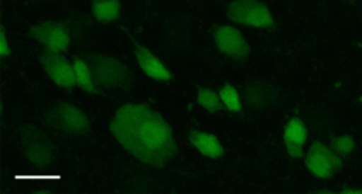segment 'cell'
I'll return each instance as SVG.
<instances>
[{
  "mask_svg": "<svg viewBox=\"0 0 362 194\" xmlns=\"http://www.w3.org/2000/svg\"><path fill=\"white\" fill-rule=\"evenodd\" d=\"M90 13L98 23H112L120 16V0H92Z\"/></svg>",
  "mask_w": 362,
  "mask_h": 194,
  "instance_id": "17",
  "label": "cell"
},
{
  "mask_svg": "<svg viewBox=\"0 0 362 194\" xmlns=\"http://www.w3.org/2000/svg\"><path fill=\"white\" fill-rule=\"evenodd\" d=\"M38 58L44 72L54 84L69 91L76 86L74 64L64 55V52L42 48Z\"/></svg>",
  "mask_w": 362,
  "mask_h": 194,
  "instance_id": "8",
  "label": "cell"
},
{
  "mask_svg": "<svg viewBox=\"0 0 362 194\" xmlns=\"http://www.w3.org/2000/svg\"><path fill=\"white\" fill-rule=\"evenodd\" d=\"M243 99L256 112H266L280 106L284 101L283 89L266 79H250L243 85Z\"/></svg>",
  "mask_w": 362,
  "mask_h": 194,
  "instance_id": "6",
  "label": "cell"
},
{
  "mask_svg": "<svg viewBox=\"0 0 362 194\" xmlns=\"http://www.w3.org/2000/svg\"><path fill=\"white\" fill-rule=\"evenodd\" d=\"M109 129L126 152L147 166L163 169L178 153L171 125L144 103L120 106Z\"/></svg>",
  "mask_w": 362,
  "mask_h": 194,
  "instance_id": "1",
  "label": "cell"
},
{
  "mask_svg": "<svg viewBox=\"0 0 362 194\" xmlns=\"http://www.w3.org/2000/svg\"><path fill=\"white\" fill-rule=\"evenodd\" d=\"M129 40L132 41L133 52L139 67L148 78L154 81H163V82L173 79L171 71L158 59V57H156L148 48H146L139 41H136L130 34H129Z\"/></svg>",
  "mask_w": 362,
  "mask_h": 194,
  "instance_id": "11",
  "label": "cell"
},
{
  "mask_svg": "<svg viewBox=\"0 0 362 194\" xmlns=\"http://www.w3.org/2000/svg\"><path fill=\"white\" fill-rule=\"evenodd\" d=\"M79 55L89 65L95 85L100 91L115 89L129 92L134 86L136 76L133 71L119 58L98 51H81Z\"/></svg>",
  "mask_w": 362,
  "mask_h": 194,
  "instance_id": "2",
  "label": "cell"
},
{
  "mask_svg": "<svg viewBox=\"0 0 362 194\" xmlns=\"http://www.w3.org/2000/svg\"><path fill=\"white\" fill-rule=\"evenodd\" d=\"M164 37L171 47L188 50L194 44V25L187 17H170L164 23Z\"/></svg>",
  "mask_w": 362,
  "mask_h": 194,
  "instance_id": "12",
  "label": "cell"
},
{
  "mask_svg": "<svg viewBox=\"0 0 362 194\" xmlns=\"http://www.w3.org/2000/svg\"><path fill=\"white\" fill-rule=\"evenodd\" d=\"M305 167L311 174L320 178H328L337 173L342 161L331 147L322 144L321 142H314L305 154Z\"/></svg>",
  "mask_w": 362,
  "mask_h": 194,
  "instance_id": "10",
  "label": "cell"
},
{
  "mask_svg": "<svg viewBox=\"0 0 362 194\" xmlns=\"http://www.w3.org/2000/svg\"><path fill=\"white\" fill-rule=\"evenodd\" d=\"M307 126L300 118H291L283 132V140L287 153L293 159H301L304 156V143L307 140Z\"/></svg>",
  "mask_w": 362,
  "mask_h": 194,
  "instance_id": "14",
  "label": "cell"
},
{
  "mask_svg": "<svg viewBox=\"0 0 362 194\" xmlns=\"http://www.w3.org/2000/svg\"><path fill=\"white\" fill-rule=\"evenodd\" d=\"M44 120L48 126L66 135L85 136L92 130L88 115L78 106L65 101H58L47 108Z\"/></svg>",
  "mask_w": 362,
  "mask_h": 194,
  "instance_id": "3",
  "label": "cell"
},
{
  "mask_svg": "<svg viewBox=\"0 0 362 194\" xmlns=\"http://www.w3.org/2000/svg\"><path fill=\"white\" fill-rule=\"evenodd\" d=\"M355 142L351 136H338L331 139V149L338 154H348L354 150Z\"/></svg>",
  "mask_w": 362,
  "mask_h": 194,
  "instance_id": "21",
  "label": "cell"
},
{
  "mask_svg": "<svg viewBox=\"0 0 362 194\" xmlns=\"http://www.w3.org/2000/svg\"><path fill=\"white\" fill-rule=\"evenodd\" d=\"M212 37H214L215 45L223 55L238 62H245L247 59L250 54V45L236 27L229 24L214 25Z\"/></svg>",
  "mask_w": 362,
  "mask_h": 194,
  "instance_id": "9",
  "label": "cell"
},
{
  "mask_svg": "<svg viewBox=\"0 0 362 194\" xmlns=\"http://www.w3.org/2000/svg\"><path fill=\"white\" fill-rule=\"evenodd\" d=\"M226 17L238 24L255 28H273L274 18L269 7L260 0H230Z\"/></svg>",
  "mask_w": 362,
  "mask_h": 194,
  "instance_id": "5",
  "label": "cell"
},
{
  "mask_svg": "<svg viewBox=\"0 0 362 194\" xmlns=\"http://www.w3.org/2000/svg\"><path fill=\"white\" fill-rule=\"evenodd\" d=\"M197 103L209 113L228 110L219 96V92L206 86L197 85Z\"/></svg>",
  "mask_w": 362,
  "mask_h": 194,
  "instance_id": "18",
  "label": "cell"
},
{
  "mask_svg": "<svg viewBox=\"0 0 362 194\" xmlns=\"http://www.w3.org/2000/svg\"><path fill=\"white\" fill-rule=\"evenodd\" d=\"M359 101H361V103H362V96H361V98H359Z\"/></svg>",
  "mask_w": 362,
  "mask_h": 194,
  "instance_id": "23",
  "label": "cell"
},
{
  "mask_svg": "<svg viewBox=\"0 0 362 194\" xmlns=\"http://www.w3.org/2000/svg\"><path fill=\"white\" fill-rule=\"evenodd\" d=\"M72 64H74V69H75L76 86L81 88L82 91L88 92V93L100 95L102 91L95 85L92 72H90L89 65L86 64V61L79 54H75L74 58H72Z\"/></svg>",
  "mask_w": 362,
  "mask_h": 194,
  "instance_id": "16",
  "label": "cell"
},
{
  "mask_svg": "<svg viewBox=\"0 0 362 194\" xmlns=\"http://www.w3.org/2000/svg\"><path fill=\"white\" fill-rule=\"evenodd\" d=\"M28 37L35 40L38 44H41L42 48L61 51V52L68 51L69 45L72 44L71 34L65 20H59V21L47 20V21L37 23L30 27Z\"/></svg>",
  "mask_w": 362,
  "mask_h": 194,
  "instance_id": "7",
  "label": "cell"
},
{
  "mask_svg": "<svg viewBox=\"0 0 362 194\" xmlns=\"http://www.w3.org/2000/svg\"><path fill=\"white\" fill-rule=\"evenodd\" d=\"M95 17L89 16L83 11H72L71 16L68 18H65V23L68 25L69 34H71V40L72 44L76 47H88L90 40H92V34H93V23H95Z\"/></svg>",
  "mask_w": 362,
  "mask_h": 194,
  "instance_id": "13",
  "label": "cell"
},
{
  "mask_svg": "<svg viewBox=\"0 0 362 194\" xmlns=\"http://www.w3.org/2000/svg\"><path fill=\"white\" fill-rule=\"evenodd\" d=\"M126 190L130 193H154L157 190V184L147 177H134L129 180Z\"/></svg>",
  "mask_w": 362,
  "mask_h": 194,
  "instance_id": "20",
  "label": "cell"
},
{
  "mask_svg": "<svg viewBox=\"0 0 362 194\" xmlns=\"http://www.w3.org/2000/svg\"><path fill=\"white\" fill-rule=\"evenodd\" d=\"M219 96L223 102V105L226 106L228 110L230 112H240L242 110V102H240V96L238 89L230 85V84H223L219 88Z\"/></svg>",
  "mask_w": 362,
  "mask_h": 194,
  "instance_id": "19",
  "label": "cell"
},
{
  "mask_svg": "<svg viewBox=\"0 0 362 194\" xmlns=\"http://www.w3.org/2000/svg\"><path fill=\"white\" fill-rule=\"evenodd\" d=\"M20 143L24 157L38 169L49 166L58 154L55 143L37 126L24 125L20 127Z\"/></svg>",
  "mask_w": 362,
  "mask_h": 194,
  "instance_id": "4",
  "label": "cell"
},
{
  "mask_svg": "<svg viewBox=\"0 0 362 194\" xmlns=\"http://www.w3.org/2000/svg\"><path fill=\"white\" fill-rule=\"evenodd\" d=\"M10 54H11V50H10L8 41H7L6 30H4V27L1 25V27H0V55L4 58V57H8Z\"/></svg>",
  "mask_w": 362,
  "mask_h": 194,
  "instance_id": "22",
  "label": "cell"
},
{
  "mask_svg": "<svg viewBox=\"0 0 362 194\" xmlns=\"http://www.w3.org/2000/svg\"><path fill=\"white\" fill-rule=\"evenodd\" d=\"M191 144L205 157L219 159L223 156V147L218 137L212 133L192 129L188 136Z\"/></svg>",
  "mask_w": 362,
  "mask_h": 194,
  "instance_id": "15",
  "label": "cell"
}]
</instances>
